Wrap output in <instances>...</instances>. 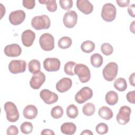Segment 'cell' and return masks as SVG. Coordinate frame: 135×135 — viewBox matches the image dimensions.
Instances as JSON below:
<instances>
[{"mask_svg": "<svg viewBox=\"0 0 135 135\" xmlns=\"http://www.w3.org/2000/svg\"><path fill=\"white\" fill-rule=\"evenodd\" d=\"M32 26L36 30L48 29L51 25V21L46 15L34 16L31 21Z\"/></svg>", "mask_w": 135, "mask_h": 135, "instance_id": "cell-1", "label": "cell"}, {"mask_svg": "<svg viewBox=\"0 0 135 135\" xmlns=\"http://www.w3.org/2000/svg\"><path fill=\"white\" fill-rule=\"evenodd\" d=\"M74 73L76 74L81 82L86 83L91 78V73L89 68L85 64H77L74 68Z\"/></svg>", "mask_w": 135, "mask_h": 135, "instance_id": "cell-2", "label": "cell"}, {"mask_svg": "<svg viewBox=\"0 0 135 135\" xmlns=\"http://www.w3.org/2000/svg\"><path fill=\"white\" fill-rule=\"evenodd\" d=\"M4 110L6 112L7 120L11 122L17 121L20 117L19 112L16 105L12 102H7L4 104Z\"/></svg>", "mask_w": 135, "mask_h": 135, "instance_id": "cell-3", "label": "cell"}, {"mask_svg": "<svg viewBox=\"0 0 135 135\" xmlns=\"http://www.w3.org/2000/svg\"><path fill=\"white\" fill-rule=\"evenodd\" d=\"M116 7L112 3H106L103 6L101 15L104 21L108 22L113 21L116 17Z\"/></svg>", "mask_w": 135, "mask_h": 135, "instance_id": "cell-4", "label": "cell"}, {"mask_svg": "<svg viewBox=\"0 0 135 135\" xmlns=\"http://www.w3.org/2000/svg\"><path fill=\"white\" fill-rule=\"evenodd\" d=\"M118 66L115 62H110L103 68L102 74L104 79L107 81H113L117 76Z\"/></svg>", "mask_w": 135, "mask_h": 135, "instance_id": "cell-5", "label": "cell"}, {"mask_svg": "<svg viewBox=\"0 0 135 135\" xmlns=\"http://www.w3.org/2000/svg\"><path fill=\"white\" fill-rule=\"evenodd\" d=\"M39 43L41 49L44 51H51L54 48V38L50 33H44L40 37Z\"/></svg>", "mask_w": 135, "mask_h": 135, "instance_id": "cell-6", "label": "cell"}, {"mask_svg": "<svg viewBox=\"0 0 135 135\" xmlns=\"http://www.w3.org/2000/svg\"><path fill=\"white\" fill-rule=\"evenodd\" d=\"M93 96V91L88 86H84L75 95V101L79 104H82L90 99Z\"/></svg>", "mask_w": 135, "mask_h": 135, "instance_id": "cell-7", "label": "cell"}, {"mask_svg": "<svg viewBox=\"0 0 135 135\" xmlns=\"http://www.w3.org/2000/svg\"><path fill=\"white\" fill-rule=\"evenodd\" d=\"M131 112V108L127 105L122 106L118 113L117 115L116 119L118 123L121 125H125L130 121V114Z\"/></svg>", "mask_w": 135, "mask_h": 135, "instance_id": "cell-8", "label": "cell"}, {"mask_svg": "<svg viewBox=\"0 0 135 135\" xmlns=\"http://www.w3.org/2000/svg\"><path fill=\"white\" fill-rule=\"evenodd\" d=\"M26 68V62L24 60H12L8 64V70L9 72L13 74L23 73L25 71Z\"/></svg>", "mask_w": 135, "mask_h": 135, "instance_id": "cell-9", "label": "cell"}, {"mask_svg": "<svg viewBox=\"0 0 135 135\" xmlns=\"http://www.w3.org/2000/svg\"><path fill=\"white\" fill-rule=\"evenodd\" d=\"M78 21V14L74 11H70L66 12L63 18L64 26L71 28L75 26Z\"/></svg>", "mask_w": 135, "mask_h": 135, "instance_id": "cell-10", "label": "cell"}, {"mask_svg": "<svg viewBox=\"0 0 135 135\" xmlns=\"http://www.w3.org/2000/svg\"><path fill=\"white\" fill-rule=\"evenodd\" d=\"M60 61L55 57H48L44 60L43 66L47 72H55L60 68Z\"/></svg>", "mask_w": 135, "mask_h": 135, "instance_id": "cell-11", "label": "cell"}, {"mask_svg": "<svg viewBox=\"0 0 135 135\" xmlns=\"http://www.w3.org/2000/svg\"><path fill=\"white\" fill-rule=\"evenodd\" d=\"M45 79L46 78L44 73L41 71L36 74H33L30 81V86L33 89H38L44 83Z\"/></svg>", "mask_w": 135, "mask_h": 135, "instance_id": "cell-12", "label": "cell"}, {"mask_svg": "<svg viewBox=\"0 0 135 135\" xmlns=\"http://www.w3.org/2000/svg\"><path fill=\"white\" fill-rule=\"evenodd\" d=\"M26 17L24 11L18 9L12 12L9 15V21L13 25H18L23 22Z\"/></svg>", "mask_w": 135, "mask_h": 135, "instance_id": "cell-13", "label": "cell"}, {"mask_svg": "<svg viewBox=\"0 0 135 135\" xmlns=\"http://www.w3.org/2000/svg\"><path fill=\"white\" fill-rule=\"evenodd\" d=\"M40 96L43 101L47 104L55 103L58 100L57 94L48 89L42 90L40 93Z\"/></svg>", "mask_w": 135, "mask_h": 135, "instance_id": "cell-14", "label": "cell"}, {"mask_svg": "<svg viewBox=\"0 0 135 135\" xmlns=\"http://www.w3.org/2000/svg\"><path fill=\"white\" fill-rule=\"evenodd\" d=\"M5 54L9 57H17L20 56L22 53L21 46L16 43L6 45L4 50Z\"/></svg>", "mask_w": 135, "mask_h": 135, "instance_id": "cell-15", "label": "cell"}, {"mask_svg": "<svg viewBox=\"0 0 135 135\" xmlns=\"http://www.w3.org/2000/svg\"><path fill=\"white\" fill-rule=\"evenodd\" d=\"M35 38V34L31 30H26L24 31L21 35L22 42L26 47L32 46Z\"/></svg>", "mask_w": 135, "mask_h": 135, "instance_id": "cell-16", "label": "cell"}, {"mask_svg": "<svg viewBox=\"0 0 135 135\" xmlns=\"http://www.w3.org/2000/svg\"><path fill=\"white\" fill-rule=\"evenodd\" d=\"M76 6L79 11L85 14H89L93 10V5L88 0H78Z\"/></svg>", "mask_w": 135, "mask_h": 135, "instance_id": "cell-17", "label": "cell"}, {"mask_svg": "<svg viewBox=\"0 0 135 135\" xmlns=\"http://www.w3.org/2000/svg\"><path fill=\"white\" fill-rule=\"evenodd\" d=\"M72 82L71 79L63 78L56 84V89L60 93H64L69 90L72 86Z\"/></svg>", "mask_w": 135, "mask_h": 135, "instance_id": "cell-18", "label": "cell"}, {"mask_svg": "<svg viewBox=\"0 0 135 135\" xmlns=\"http://www.w3.org/2000/svg\"><path fill=\"white\" fill-rule=\"evenodd\" d=\"M23 113L25 118L31 120L36 118L38 113V110L35 105H27L24 108Z\"/></svg>", "mask_w": 135, "mask_h": 135, "instance_id": "cell-19", "label": "cell"}, {"mask_svg": "<svg viewBox=\"0 0 135 135\" xmlns=\"http://www.w3.org/2000/svg\"><path fill=\"white\" fill-rule=\"evenodd\" d=\"M76 130V125L72 122H65L61 126V131L65 134H73L75 132Z\"/></svg>", "mask_w": 135, "mask_h": 135, "instance_id": "cell-20", "label": "cell"}, {"mask_svg": "<svg viewBox=\"0 0 135 135\" xmlns=\"http://www.w3.org/2000/svg\"><path fill=\"white\" fill-rule=\"evenodd\" d=\"M98 114L101 118L107 120L111 119L113 115V113L111 109L105 106L102 107L99 109Z\"/></svg>", "mask_w": 135, "mask_h": 135, "instance_id": "cell-21", "label": "cell"}, {"mask_svg": "<svg viewBox=\"0 0 135 135\" xmlns=\"http://www.w3.org/2000/svg\"><path fill=\"white\" fill-rule=\"evenodd\" d=\"M106 102L110 105H114L117 103L119 99L118 94L114 91L108 92L105 97Z\"/></svg>", "mask_w": 135, "mask_h": 135, "instance_id": "cell-22", "label": "cell"}, {"mask_svg": "<svg viewBox=\"0 0 135 135\" xmlns=\"http://www.w3.org/2000/svg\"><path fill=\"white\" fill-rule=\"evenodd\" d=\"M28 68L30 72L32 74H36L40 71L41 63L37 60H32L28 64Z\"/></svg>", "mask_w": 135, "mask_h": 135, "instance_id": "cell-23", "label": "cell"}, {"mask_svg": "<svg viewBox=\"0 0 135 135\" xmlns=\"http://www.w3.org/2000/svg\"><path fill=\"white\" fill-rule=\"evenodd\" d=\"M91 65L95 68H99L103 64V57L99 53H94L91 56Z\"/></svg>", "mask_w": 135, "mask_h": 135, "instance_id": "cell-24", "label": "cell"}, {"mask_svg": "<svg viewBox=\"0 0 135 135\" xmlns=\"http://www.w3.org/2000/svg\"><path fill=\"white\" fill-rule=\"evenodd\" d=\"M114 87L119 91H124L127 88L126 80L122 78H119L116 79L114 82Z\"/></svg>", "mask_w": 135, "mask_h": 135, "instance_id": "cell-25", "label": "cell"}, {"mask_svg": "<svg viewBox=\"0 0 135 135\" xmlns=\"http://www.w3.org/2000/svg\"><path fill=\"white\" fill-rule=\"evenodd\" d=\"M72 43V39L70 37L63 36L58 41V46L62 49H66L71 46Z\"/></svg>", "mask_w": 135, "mask_h": 135, "instance_id": "cell-26", "label": "cell"}, {"mask_svg": "<svg viewBox=\"0 0 135 135\" xmlns=\"http://www.w3.org/2000/svg\"><path fill=\"white\" fill-rule=\"evenodd\" d=\"M95 49V44L91 41H85L81 45V50L86 53L92 52Z\"/></svg>", "mask_w": 135, "mask_h": 135, "instance_id": "cell-27", "label": "cell"}, {"mask_svg": "<svg viewBox=\"0 0 135 135\" xmlns=\"http://www.w3.org/2000/svg\"><path fill=\"white\" fill-rule=\"evenodd\" d=\"M38 2L42 4H45L49 12H54L57 9V6L55 0H39Z\"/></svg>", "mask_w": 135, "mask_h": 135, "instance_id": "cell-28", "label": "cell"}, {"mask_svg": "<svg viewBox=\"0 0 135 135\" xmlns=\"http://www.w3.org/2000/svg\"><path fill=\"white\" fill-rule=\"evenodd\" d=\"M95 111V107L92 103H87L85 104L82 108L83 114L86 116L92 115Z\"/></svg>", "mask_w": 135, "mask_h": 135, "instance_id": "cell-29", "label": "cell"}, {"mask_svg": "<svg viewBox=\"0 0 135 135\" xmlns=\"http://www.w3.org/2000/svg\"><path fill=\"white\" fill-rule=\"evenodd\" d=\"M66 115L71 119H74L78 115L79 111L74 104H70L66 108Z\"/></svg>", "mask_w": 135, "mask_h": 135, "instance_id": "cell-30", "label": "cell"}, {"mask_svg": "<svg viewBox=\"0 0 135 135\" xmlns=\"http://www.w3.org/2000/svg\"><path fill=\"white\" fill-rule=\"evenodd\" d=\"M63 109L61 106L59 105L53 107L51 111V116L55 119L61 118L63 115Z\"/></svg>", "mask_w": 135, "mask_h": 135, "instance_id": "cell-31", "label": "cell"}, {"mask_svg": "<svg viewBox=\"0 0 135 135\" xmlns=\"http://www.w3.org/2000/svg\"><path fill=\"white\" fill-rule=\"evenodd\" d=\"M33 126L32 123L26 121L23 122L20 126L21 132L24 134H29L33 131Z\"/></svg>", "mask_w": 135, "mask_h": 135, "instance_id": "cell-32", "label": "cell"}, {"mask_svg": "<svg viewBox=\"0 0 135 135\" xmlns=\"http://www.w3.org/2000/svg\"><path fill=\"white\" fill-rule=\"evenodd\" d=\"M75 65L76 63L73 61H69L66 63L64 66V71L65 73L69 75H74V73L73 68Z\"/></svg>", "mask_w": 135, "mask_h": 135, "instance_id": "cell-33", "label": "cell"}, {"mask_svg": "<svg viewBox=\"0 0 135 135\" xmlns=\"http://www.w3.org/2000/svg\"><path fill=\"white\" fill-rule=\"evenodd\" d=\"M101 50L103 54L106 56H109L113 53V48L109 43H104L101 45Z\"/></svg>", "mask_w": 135, "mask_h": 135, "instance_id": "cell-34", "label": "cell"}, {"mask_svg": "<svg viewBox=\"0 0 135 135\" xmlns=\"http://www.w3.org/2000/svg\"><path fill=\"white\" fill-rule=\"evenodd\" d=\"M97 132L100 134H104L108 131V126L106 123H100L95 127Z\"/></svg>", "mask_w": 135, "mask_h": 135, "instance_id": "cell-35", "label": "cell"}, {"mask_svg": "<svg viewBox=\"0 0 135 135\" xmlns=\"http://www.w3.org/2000/svg\"><path fill=\"white\" fill-rule=\"evenodd\" d=\"M59 4L61 8L66 11H69L73 6L72 0H60Z\"/></svg>", "mask_w": 135, "mask_h": 135, "instance_id": "cell-36", "label": "cell"}, {"mask_svg": "<svg viewBox=\"0 0 135 135\" xmlns=\"http://www.w3.org/2000/svg\"><path fill=\"white\" fill-rule=\"evenodd\" d=\"M23 5L27 9H33L35 5V0H23L22 2Z\"/></svg>", "mask_w": 135, "mask_h": 135, "instance_id": "cell-37", "label": "cell"}, {"mask_svg": "<svg viewBox=\"0 0 135 135\" xmlns=\"http://www.w3.org/2000/svg\"><path fill=\"white\" fill-rule=\"evenodd\" d=\"M7 135H16L18 133V129L17 127L14 125L10 126L6 131Z\"/></svg>", "mask_w": 135, "mask_h": 135, "instance_id": "cell-38", "label": "cell"}, {"mask_svg": "<svg viewBox=\"0 0 135 135\" xmlns=\"http://www.w3.org/2000/svg\"><path fill=\"white\" fill-rule=\"evenodd\" d=\"M135 91H129L126 95V98L129 103L134 104L135 103Z\"/></svg>", "mask_w": 135, "mask_h": 135, "instance_id": "cell-39", "label": "cell"}, {"mask_svg": "<svg viewBox=\"0 0 135 135\" xmlns=\"http://www.w3.org/2000/svg\"><path fill=\"white\" fill-rule=\"evenodd\" d=\"M116 2L120 7H127L129 5L130 1L129 0H117Z\"/></svg>", "mask_w": 135, "mask_h": 135, "instance_id": "cell-40", "label": "cell"}, {"mask_svg": "<svg viewBox=\"0 0 135 135\" xmlns=\"http://www.w3.org/2000/svg\"><path fill=\"white\" fill-rule=\"evenodd\" d=\"M128 12L129 14L132 17H135V14H134V4H132L130 5L128 8Z\"/></svg>", "mask_w": 135, "mask_h": 135, "instance_id": "cell-41", "label": "cell"}, {"mask_svg": "<svg viewBox=\"0 0 135 135\" xmlns=\"http://www.w3.org/2000/svg\"><path fill=\"white\" fill-rule=\"evenodd\" d=\"M41 134H52L54 135V132H53V130H51V129H44L42 131Z\"/></svg>", "mask_w": 135, "mask_h": 135, "instance_id": "cell-42", "label": "cell"}, {"mask_svg": "<svg viewBox=\"0 0 135 135\" xmlns=\"http://www.w3.org/2000/svg\"><path fill=\"white\" fill-rule=\"evenodd\" d=\"M129 82H130V84L134 86H135V84H134V73H132L130 76H129Z\"/></svg>", "mask_w": 135, "mask_h": 135, "instance_id": "cell-43", "label": "cell"}, {"mask_svg": "<svg viewBox=\"0 0 135 135\" xmlns=\"http://www.w3.org/2000/svg\"><path fill=\"white\" fill-rule=\"evenodd\" d=\"M93 133V132L91 131H90V130H83V132H82L81 133V134H91V135H92Z\"/></svg>", "mask_w": 135, "mask_h": 135, "instance_id": "cell-44", "label": "cell"}, {"mask_svg": "<svg viewBox=\"0 0 135 135\" xmlns=\"http://www.w3.org/2000/svg\"><path fill=\"white\" fill-rule=\"evenodd\" d=\"M134 21H133V22L131 23V24H130V31H132L133 33H134Z\"/></svg>", "mask_w": 135, "mask_h": 135, "instance_id": "cell-45", "label": "cell"}]
</instances>
